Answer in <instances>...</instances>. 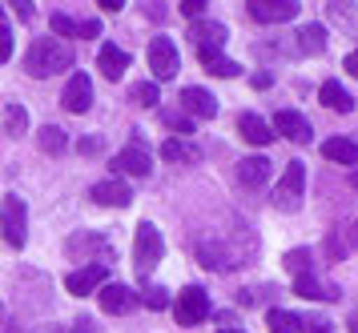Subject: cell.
<instances>
[{
    "mask_svg": "<svg viewBox=\"0 0 358 333\" xmlns=\"http://www.w3.org/2000/svg\"><path fill=\"white\" fill-rule=\"evenodd\" d=\"M36 145H41V153H49V157H57V153H65V149H69V137H65V128L45 125L41 133H36Z\"/></svg>",
    "mask_w": 358,
    "mask_h": 333,
    "instance_id": "cell-25",
    "label": "cell"
},
{
    "mask_svg": "<svg viewBox=\"0 0 358 333\" xmlns=\"http://www.w3.org/2000/svg\"><path fill=\"white\" fill-rule=\"evenodd\" d=\"M278 133V137H286V141L294 145H310L314 141V128H310V121L302 117V112H294V109H282L274 117V125H270Z\"/></svg>",
    "mask_w": 358,
    "mask_h": 333,
    "instance_id": "cell-8",
    "label": "cell"
},
{
    "mask_svg": "<svg viewBox=\"0 0 358 333\" xmlns=\"http://www.w3.org/2000/svg\"><path fill=\"white\" fill-rule=\"evenodd\" d=\"M173 318L181 325H201V321L210 318V297H206V289L201 286H185L178 293V302H173Z\"/></svg>",
    "mask_w": 358,
    "mask_h": 333,
    "instance_id": "cell-5",
    "label": "cell"
},
{
    "mask_svg": "<svg viewBox=\"0 0 358 333\" xmlns=\"http://www.w3.org/2000/svg\"><path fill=\"white\" fill-rule=\"evenodd\" d=\"M0 325H4V302H0Z\"/></svg>",
    "mask_w": 358,
    "mask_h": 333,
    "instance_id": "cell-45",
    "label": "cell"
},
{
    "mask_svg": "<svg viewBox=\"0 0 358 333\" xmlns=\"http://www.w3.org/2000/svg\"><path fill=\"white\" fill-rule=\"evenodd\" d=\"M238 133H242V141H250V145H270L274 141V128L266 125L258 112H242V117H238Z\"/></svg>",
    "mask_w": 358,
    "mask_h": 333,
    "instance_id": "cell-17",
    "label": "cell"
},
{
    "mask_svg": "<svg viewBox=\"0 0 358 333\" xmlns=\"http://www.w3.org/2000/svg\"><path fill=\"white\" fill-rule=\"evenodd\" d=\"M0 233H4V241L13 249H20L24 237H29V209H24V201H20L17 193H8L0 201Z\"/></svg>",
    "mask_w": 358,
    "mask_h": 333,
    "instance_id": "cell-3",
    "label": "cell"
},
{
    "mask_svg": "<svg viewBox=\"0 0 358 333\" xmlns=\"http://www.w3.org/2000/svg\"><path fill=\"white\" fill-rule=\"evenodd\" d=\"M181 112L189 121H210V117H217V101L206 89H181Z\"/></svg>",
    "mask_w": 358,
    "mask_h": 333,
    "instance_id": "cell-13",
    "label": "cell"
},
{
    "mask_svg": "<svg viewBox=\"0 0 358 333\" xmlns=\"http://www.w3.org/2000/svg\"><path fill=\"white\" fill-rule=\"evenodd\" d=\"M178 48H173V40L169 36H157L153 45H149V73L157 80H173L178 77Z\"/></svg>",
    "mask_w": 358,
    "mask_h": 333,
    "instance_id": "cell-7",
    "label": "cell"
},
{
    "mask_svg": "<svg viewBox=\"0 0 358 333\" xmlns=\"http://www.w3.org/2000/svg\"><path fill=\"white\" fill-rule=\"evenodd\" d=\"M52 32H57V40H69V36H81V20H73V16L57 13V16H52Z\"/></svg>",
    "mask_w": 358,
    "mask_h": 333,
    "instance_id": "cell-29",
    "label": "cell"
},
{
    "mask_svg": "<svg viewBox=\"0 0 358 333\" xmlns=\"http://www.w3.org/2000/svg\"><path fill=\"white\" fill-rule=\"evenodd\" d=\"M113 169H117V177H121V173L145 177L149 169H153V161H149V153L141 149V145H129V149H121V153L113 157Z\"/></svg>",
    "mask_w": 358,
    "mask_h": 333,
    "instance_id": "cell-15",
    "label": "cell"
},
{
    "mask_svg": "<svg viewBox=\"0 0 358 333\" xmlns=\"http://www.w3.org/2000/svg\"><path fill=\"white\" fill-rule=\"evenodd\" d=\"M298 52H314V57H318V52H326V29L322 24H302V29H298Z\"/></svg>",
    "mask_w": 358,
    "mask_h": 333,
    "instance_id": "cell-23",
    "label": "cell"
},
{
    "mask_svg": "<svg viewBox=\"0 0 358 333\" xmlns=\"http://www.w3.org/2000/svg\"><path fill=\"white\" fill-rule=\"evenodd\" d=\"M266 325H270V333H298L302 321L294 318L290 309H270V313H266Z\"/></svg>",
    "mask_w": 358,
    "mask_h": 333,
    "instance_id": "cell-26",
    "label": "cell"
},
{
    "mask_svg": "<svg viewBox=\"0 0 358 333\" xmlns=\"http://www.w3.org/2000/svg\"><path fill=\"white\" fill-rule=\"evenodd\" d=\"M162 121H165L169 128H173L178 137H189V133H194V121H189L185 112H173V109H165V112H162Z\"/></svg>",
    "mask_w": 358,
    "mask_h": 333,
    "instance_id": "cell-31",
    "label": "cell"
},
{
    "mask_svg": "<svg viewBox=\"0 0 358 333\" xmlns=\"http://www.w3.org/2000/svg\"><path fill=\"white\" fill-rule=\"evenodd\" d=\"M4 125H8V137H24V128H29V112H24V105H8Z\"/></svg>",
    "mask_w": 358,
    "mask_h": 333,
    "instance_id": "cell-28",
    "label": "cell"
},
{
    "mask_svg": "<svg viewBox=\"0 0 358 333\" xmlns=\"http://www.w3.org/2000/svg\"><path fill=\"white\" fill-rule=\"evenodd\" d=\"M266 177H270V161L266 157H250L238 165V181H242L245 189H258V185H266Z\"/></svg>",
    "mask_w": 358,
    "mask_h": 333,
    "instance_id": "cell-21",
    "label": "cell"
},
{
    "mask_svg": "<svg viewBox=\"0 0 358 333\" xmlns=\"http://www.w3.org/2000/svg\"><path fill=\"white\" fill-rule=\"evenodd\" d=\"M162 157L165 161H197V149L189 141H181V137H169L162 145Z\"/></svg>",
    "mask_w": 358,
    "mask_h": 333,
    "instance_id": "cell-27",
    "label": "cell"
},
{
    "mask_svg": "<svg viewBox=\"0 0 358 333\" xmlns=\"http://www.w3.org/2000/svg\"><path fill=\"white\" fill-rule=\"evenodd\" d=\"M61 105H65L69 112H85L89 105H93V84H89V77H85V73H73V77H69Z\"/></svg>",
    "mask_w": 358,
    "mask_h": 333,
    "instance_id": "cell-14",
    "label": "cell"
},
{
    "mask_svg": "<svg viewBox=\"0 0 358 333\" xmlns=\"http://www.w3.org/2000/svg\"><path fill=\"white\" fill-rule=\"evenodd\" d=\"M197 61L206 64V73H213V77H242V64L229 61V57H222L217 48H197Z\"/></svg>",
    "mask_w": 358,
    "mask_h": 333,
    "instance_id": "cell-18",
    "label": "cell"
},
{
    "mask_svg": "<svg viewBox=\"0 0 358 333\" xmlns=\"http://www.w3.org/2000/svg\"><path fill=\"white\" fill-rule=\"evenodd\" d=\"M4 333H29L24 325H4Z\"/></svg>",
    "mask_w": 358,
    "mask_h": 333,
    "instance_id": "cell-42",
    "label": "cell"
},
{
    "mask_svg": "<svg viewBox=\"0 0 358 333\" xmlns=\"http://www.w3.org/2000/svg\"><path fill=\"white\" fill-rule=\"evenodd\" d=\"M77 149H81L85 157H93V153H101V149H105V141H101V137H85V141L77 145Z\"/></svg>",
    "mask_w": 358,
    "mask_h": 333,
    "instance_id": "cell-37",
    "label": "cell"
},
{
    "mask_svg": "<svg viewBox=\"0 0 358 333\" xmlns=\"http://www.w3.org/2000/svg\"><path fill=\"white\" fill-rule=\"evenodd\" d=\"M89 197H93L97 205H109V209L121 205V209H125V205L133 201V189L121 181V177H109V181H97V185L89 189Z\"/></svg>",
    "mask_w": 358,
    "mask_h": 333,
    "instance_id": "cell-12",
    "label": "cell"
},
{
    "mask_svg": "<svg viewBox=\"0 0 358 333\" xmlns=\"http://www.w3.org/2000/svg\"><path fill=\"white\" fill-rule=\"evenodd\" d=\"M97 64H101V73H105L109 80H121V73L129 68V52H125L121 45H101Z\"/></svg>",
    "mask_w": 358,
    "mask_h": 333,
    "instance_id": "cell-19",
    "label": "cell"
},
{
    "mask_svg": "<svg viewBox=\"0 0 358 333\" xmlns=\"http://www.w3.org/2000/svg\"><path fill=\"white\" fill-rule=\"evenodd\" d=\"M350 249H355V245L342 241V229H334V233H330V257H346Z\"/></svg>",
    "mask_w": 358,
    "mask_h": 333,
    "instance_id": "cell-35",
    "label": "cell"
},
{
    "mask_svg": "<svg viewBox=\"0 0 358 333\" xmlns=\"http://www.w3.org/2000/svg\"><path fill=\"white\" fill-rule=\"evenodd\" d=\"M133 101H141V105H162V93H157L153 80H141V84H133Z\"/></svg>",
    "mask_w": 358,
    "mask_h": 333,
    "instance_id": "cell-32",
    "label": "cell"
},
{
    "mask_svg": "<svg viewBox=\"0 0 358 333\" xmlns=\"http://www.w3.org/2000/svg\"><path fill=\"white\" fill-rule=\"evenodd\" d=\"M197 261H201L206 269H222V273H229V269L242 265V257L229 253L226 241H201V245H197Z\"/></svg>",
    "mask_w": 358,
    "mask_h": 333,
    "instance_id": "cell-9",
    "label": "cell"
},
{
    "mask_svg": "<svg viewBox=\"0 0 358 333\" xmlns=\"http://www.w3.org/2000/svg\"><path fill=\"white\" fill-rule=\"evenodd\" d=\"M298 0H250L245 13L254 16L258 24H282V20H294L298 16Z\"/></svg>",
    "mask_w": 358,
    "mask_h": 333,
    "instance_id": "cell-6",
    "label": "cell"
},
{
    "mask_svg": "<svg viewBox=\"0 0 358 333\" xmlns=\"http://www.w3.org/2000/svg\"><path fill=\"white\" fill-rule=\"evenodd\" d=\"M302 201H306V165L302 161H290L282 169V181L274 185V205L282 213H298Z\"/></svg>",
    "mask_w": 358,
    "mask_h": 333,
    "instance_id": "cell-2",
    "label": "cell"
},
{
    "mask_svg": "<svg viewBox=\"0 0 358 333\" xmlns=\"http://www.w3.org/2000/svg\"><path fill=\"white\" fill-rule=\"evenodd\" d=\"M294 289H298V297H310V302H330V297H334V289H326L314 273L294 277Z\"/></svg>",
    "mask_w": 358,
    "mask_h": 333,
    "instance_id": "cell-24",
    "label": "cell"
},
{
    "mask_svg": "<svg viewBox=\"0 0 358 333\" xmlns=\"http://www.w3.org/2000/svg\"><path fill=\"white\" fill-rule=\"evenodd\" d=\"M73 333H97V325H93V321H89V318H81V321H77V325H73Z\"/></svg>",
    "mask_w": 358,
    "mask_h": 333,
    "instance_id": "cell-39",
    "label": "cell"
},
{
    "mask_svg": "<svg viewBox=\"0 0 358 333\" xmlns=\"http://www.w3.org/2000/svg\"><path fill=\"white\" fill-rule=\"evenodd\" d=\"M310 333H330V325H314V330H310Z\"/></svg>",
    "mask_w": 358,
    "mask_h": 333,
    "instance_id": "cell-44",
    "label": "cell"
},
{
    "mask_svg": "<svg viewBox=\"0 0 358 333\" xmlns=\"http://www.w3.org/2000/svg\"><path fill=\"white\" fill-rule=\"evenodd\" d=\"M217 333H242V330H217Z\"/></svg>",
    "mask_w": 358,
    "mask_h": 333,
    "instance_id": "cell-46",
    "label": "cell"
},
{
    "mask_svg": "<svg viewBox=\"0 0 358 333\" xmlns=\"http://www.w3.org/2000/svg\"><path fill=\"white\" fill-rule=\"evenodd\" d=\"M178 8H181V16H189V20H201V13H206L210 4H206V0H181Z\"/></svg>",
    "mask_w": 358,
    "mask_h": 333,
    "instance_id": "cell-34",
    "label": "cell"
},
{
    "mask_svg": "<svg viewBox=\"0 0 358 333\" xmlns=\"http://www.w3.org/2000/svg\"><path fill=\"white\" fill-rule=\"evenodd\" d=\"M282 265H286L294 277H302V273L310 269V249H290V253L282 257Z\"/></svg>",
    "mask_w": 358,
    "mask_h": 333,
    "instance_id": "cell-30",
    "label": "cell"
},
{
    "mask_svg": "<svg viewBox=\"0 0 358 333\" xmlns=\"http://www.w3.org/2000/svg\"><path fill=\"white\" fill-rule=\"evenodd\" d=\"M8 57H13V32L0 24V64L8 61Z\"/></svg>",
    "mask_w": 358,
    "mask_h": 333,
    "instance_id": "cell-36",
    "label": "cell"
},
{
    "mask_svg": "<svg viewBox=\"0 0 358 333\" xmlns=\"http://www.w3.org/2000/svg\"><path fill=\"white\" fill-rule=\"evenodd\" d=\"M254 84H258V89H270V84H274V77H270V73H258V77H254Z\"/></svg>",
    "mask_w": 358,
    "mask_h": 333,
    "instance_id": "cell-41",
    "label": "cell"
},
{
    "mask_svg": "<svg viewBox=\"0 0 358 333\" xmlns=\"http://www.w3.org/2000/svg\"><path fill=\"white\" fill-rule=\"evenodd\" d=\"M318 101H322L326 109H334V112H350V109H355V96L346 93L338 80H322V89H318Z\"/></svg>",
    "mask_w": 358,
    "mask_h": 333,
    "instance_id": "cell-20",
    "label": "cell"
},
{
    "mask_svg": "<svg viewBox=\"0 0 358 333\" xmlns=\"http://www.w3.org/2000/svg\"><path fill=\"white\" fill-rule=\"evenodd\" d=\"M322 157L338 161V165H358V145L346 137H330V141H322Z\"/></svg>",
    "mask_w": 358,
    "mask_h": 333,
    "instance_id": "cell-22",
    "label": "cell"
},
{
    "mask_svg": "<svg viewBox=\"0 0 358 333\" xmlns=\"http://www.w3.org/2000/svg\"><path fill=\"white\" fill-rule=\"evenodd\" d=\"M346 73H350V77H358V48L346 57Z\"/></svg>",
    "mask_w": 358,
    "mask_h": 333,
    "instance_id": "cell-40",
    "label": "cell"
},
{
    "mask_svg": "<svg viewBox=\"0 0 358 333\" xmlns=\"http://www.w3.org/2000/svg\"><path fill=\"white\" fill-rule=\"evenodd\" d=\"M13 8H17V16H20V20H33V8H36V4H29V0H17Z\"/></svg>",
    "mask_w": 358,
    "mask_h": 333,
    "instance_id": "cell-38",
    "label": "cell"
},
{
    "mask_svg": "<svg viewBox=\"0 0 358 333\" xmlns=\"http://www.w3.org/2000/svg\"><path fill=\"white\" fill-rule=\"evenodd\" d=\"M97 302H101V309H105V313H133V309L141 305V297H137L129 286L105 281V286H101V297H97Z\"/></svg>",
    "mask_w": 358,
    "mask_h": 333,
    "instance_id": "cell-10",
    "label": "cell"
},
{
    "mask_svg": "<svg viewBox=\"0 0 358 333\" xmlns=\"http://www.w3.org/2000/svg\"><path fill=\"white\" fill-rule=\"evenodd\" d=\"M229 29L226 24H217V20H194V29H189V40H197V48H217L226 45Z\"/></svg>",
    "mask_w": 358,
    "mask_h": 333,
    "instance_id": "cell-16",
    "label": "cell"
},
{
    "mask_svg": "<svg viewBox=\"0 0 358 333\" xmlns=\"http://www.w3.org/2000/svg\"><path fill=\"white\" fill-rule=\"evenodd\" d=\"M105 277H109V269H105V265H85V269H73L65 277V289L73 293V297H89L93 289L105 286Z\"/></svg>",
    "mask_w": 358,
    "mask_h": 333,
    "instance_id": "cell-11",
    "label": "cell"
},
{
    "mask_svg": "<svg viewBox=\"0 0 358 333\" xmlns=\"http://www.w3.org/2000/svg\"><path fill=\"white\" fill-rule=\"evenodd\" d=\"M350 333H358V313H350Z\"/></svg>",
    "mask_w": 358,
    "mask_h": 333,
    "instance_id": "cell-43",
    "label": "cell"
},
{
    "mask_svg": "<svg viewBox=\"0 0 358 333\" xmlns=\"http://www.w3.org/2000/svg\"><path fill=\"white\" fill-rule=\"evenodd\" d=\"M65 68H73V45L69 40H33L24 52V73L36 80L57 77Z\"/></svg>",
    "mask_w": 358,
    "mask_h": 333,
    "instance_id": "cell-1",
    "label": "cell"
},
{
    "mask_svg": "<svg viewBox=\"0 0 358 333\" xmlns=\"http://www.w3.org/2000/svg\"><path fill=\"white\" fill-rule=\"evenodd\" d=\"M141 305H149V309H165V305H169V289L149 286L145 293H141Z\"/></svg>",
    "mask_w": 358,
    "mask_h": 333,
    "instance_id": "cell-33",
    "label": "cell"
},
{
    "mask_svg": "<svg viewBox=\"0 0 358 333\" xmlns=\"http://www.w3.org/2000/svg\"><path fill=\"white\" fill-rule=\"evenodd\" d=\"M165 257V237H162V229L153 221H141L137 225V237H133V261H137V269L149 273L157 261Z\"/></svg>",
    "mask_w": 358,
    "mask_h": 333,
    "instance_id": "cell-4",
    "label": "cell"
}]
</instances>
